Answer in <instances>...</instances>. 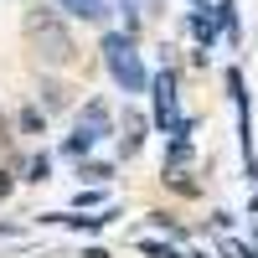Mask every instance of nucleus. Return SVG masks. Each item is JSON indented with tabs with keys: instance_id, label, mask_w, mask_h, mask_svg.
<instances>
[{
	"instance_id": "f257e3e1",
	"label": "nucleus",
	"mask_w": 258,
	"mask_h": 258,
	"mask_svg": "<svg viewBox=\"0 0 258 258\" xmlns=\"http://www.w3.org/2000/svg\"><path fill=\"white\" fill-rule=\"evenodd\" d=\"M21 31H26V47L36 57L41 73H68L78 62V41H73V21L62 16L52 0H31L26 16H21Z\"/></svg>"
},
{
	"instance_id": "f03ea898",
	"label": "nucleus",
	"mask_w": 258,
	"mask_h": 258,
	"mask_svg": "<svg viewBox=\"0 0 258 258\" xmlns=\"http://www.w3.org/2000/svg\"><path fill=\"white\" fill-rule=\"evenodd\" d=\"M98 57H103V73L114 78V88L124 98H145L150 93V68H145V52H140V36H124V31H103L98 36Z\"/></svg>"
},
{
	"instance_id": "7ed1b4c3",
	"label": "nucleus",
	"mask_w": 258,
	"mask_h": 258,
	"mask_svg": "<svg viewBox=\"0 0 258 258\" xmlns=\"http://www.w3.org/2000/svg\"><path fill=\"white\" fill-rule=\"evenodd\" d=\"M150 129H160L165 140L170 135H191V119L181 109V73L170 62L160 73H150Z\"/></svg>"
},
{
	"instance_id": "20e7f679",
	"label": "nucleus",
	"mask_w": 258,
	"mask_h": 258,
	"mask_svg": "<svg viewBox=\"0 0 258 258\" xmlns=\"http://www.w3.org/2000/svg\"><path fill=\"white\" fill-rule=\"evenodd\" d=\"M73 129H78V135H88L93 145H103L109 135H119V124H114V109H109L103 98H83V109H78Z\"/></svg>"
},
{
	"instance_id": "39448f33",
	"label": "nucleus",
	"mask_w": 258,
	"mask_h": 258,
	"mask_svg": "<svg viewBox=\"0 0 258 258\" xmlns=\"http://www.w3.org/2000/svg\"><path fill=\"white\" fill-rule=\"evenodd\" d=\"M52 6L68 16V21H83V26H98V31H109V21H114L109 0H52Z\"/></svg>"
},
{
	"instance_id": "423d86ee",
	"label": "nucleus",
	"mask_w": 258,
	"mask_h": 258,
	"mask_svg": "<svg viewBox=\"0 0 258 258\" xmlns=\"http://www.w3.org/2000/svg\"><path fill=\"white\" fill-rule=\"evenodd\" d=\"M36 103H41V114H68L73 109V88H68V83H62L57 73H41L36 78Z\"/></svg>"
},
{
	"instance_id": "0eeeda50",
	"label": "nucleus",
	"mask_w": 258,
	"mask_h": 258,
	"mask_svg": "<svg viewBox=\"0 0 258 258\" xmlns=\"http://www.w3.org/2000/svg\"><path fill=\"white\" fill-rule=\"evenodd\" d=\"M145 140H150V114L129 109L124 114V135H119V160H135L140 150H145Z\"/></svg>"
},
{
	"instance_id": "6e6552de",
	"label": "nucleus",
	"mask_w": 258,
	"mask_h": 258,
	"mask_svg": "<svg viewBox=\"0 0 258 258\" xmlns=\"http://www.w3.org/2000/svg\"><path fill=\"white\" fill-rule=\"evenodd\" d=\"M47 114H41V103L31 98V103H21V109H16V119H11V129H16V135L21 140H36V135H47Z\"/></svg>"
},
{
	"instance_id": "1a4fd4ad",
	"label": "nucleus",
	"mask_w": 258,
	"mask_h": 258,
	"mask_svg": "<svg viewBox=\"0 0 258 258\" xmlns=\"http://www.w3.org/2000/svg\"><path fill=\"white\" fill-rule=\"evenodd\" d=\"M176 170H191V135H170V140H165V165H160V176H176Z\"/></svg>"
},
{
	"instance_id": "9d476101",
	"label": "nucleus",
	"mask_w": 258,
	"mask_h": 258,
	"mask_svg": "<svg viewBox=\"0 0 258 258\" xmlns=\"http://www.w3.org/2000/svg\"><path fill=\"white\" fill-rule=\"evenodd\" d=\"M186 26H191V36H197L207 52L222 41V31H217V16H212V11H191V16H186Z\"/></svg>"
},
{
	"instance_id": "9b49d317",
	"label": "nucleus",
	"mask_w": 258,
	"mask_h": 258,
	"mask_svg": "<svg viewBox=\"0 0 258 258\" xmlns=\"http://www.w3.org/2000/svg\"><path fill=\"white\" fill-rule=\"evenodd\" d=\"M114 170H119L114 160H93V155H88V160H78V181H83V186H109Z\"/></svg>"
},
{
	"instance_id": "f8f14e48",
	"label": "nucleus",
	"mask_w": 258,
	"mask_h": 258,
	"mask_svg": "<svg viewBox=\"0 0 258 258\" xmlns=\"http://www.w3.org/2000/svg\"><path fill=\"white\" fill-rule=\"evenodd\" d=\"M16 181H31V186H47L52 181V155H47V150H36V155L26 160V165H21V176Z\"/></svg>"
},
{
	"instance_id": "ddd939ff",
	"label": "nucleus",
	"mask_w": 258,
	"mask_h": 258,
	"mask_svg": "<svg viewBox=\"0 0 258 258\" xmlns=\"http://www.w3.org/2000/svg\"><path fill=\"white\" fill-rule=\"evenodd\" d=\"M212 16H217V31L232 41L238 36V6H232V0H217V6H212Z\"/></svg>"
},
{
	"instance_id": "4468645a",
	"label": "nucleus",
	"mask_w": 258,
	"mask_h": 258,
	"mask_svg": "<svg viewBox=\"0 0 258 258\" xmlns=\"http://www.w3.org/2000/svg\"><path fill=\"white\" fill-rule=\"evenodd\" d=\"M155 227H160V232H170V238H186V227H181L176 217H165V212H160V217H155Z\"/></svg>"
},
{
	"instance_id": "2eb2a0df",
	"label": "nucleus",
	"mask_w": 258,
	"mask_h": 258,
	"mask_svg": "<svg viewBox=\"0 0 258 258\" xmlns=\"http://www.w3.org/2000/svg\"><path fill=\"white\" fill-rule=\"evenodd\" d=\"M73 207H78V212H83V207H103V191H78Z\"/></svg>"
},
{
	"instance_id": "dca6fc26",
	"label": "nucleus",
	"mask_w": 258,
	"mask_h": 258,
	"mask_svg": "<svg viewBox=\"0 0 258 258\" xmlns=\"http://www.w3.org/2000/svg\"><path fill=\"white\" fill-rule=\"evenodd\" d=\"M11 191H16V176H11V170H6V165H0V202H6V197H11Z\"/></svg>"
},
{
	"instance_id": "f3484780",
	"label": "nucleus",
	"mask_w": 258,
	"mask_h": 258,
	"mask_svg": "<svg viewBox=\"0 0 258 258\" xmlns=\"http://www.w3.org/2000/svg\"><path fill=\"white\" fill-rule=\"evenodd\" d=\"M16 232H21L16 222H0V238H16Z\"/></svg>"
},
{
	"instance_id": "a211bd4d",
	"label": "nucleus",
	"mask_w": 258,
	"mask_h": 258,
	"mask_svg": "<svg viewBox=\"0 0 258 258\" xmlns=\"http://www.w3.org/2000/svg\"><path fill=\"white\" fill-rule=\"evenodd\" d=\"M11 140V124H6V114H0V145H6Z\"/></svg>"
},
{
	"instance_id": "6ab92c4d",
	"label": "nucleus",
	"mask_w": 258,
	"mask_h": 258,
	"mask_svg": "<svg viewBox=\"0 0 258 258\" xmlns=\"http://www.w3.org/2000/svg\"><path fill=\"white\" fill-rule=\"evenodd\" d=\"M191 6H197V11H212V0H191Z\"/></svg>"
}]
</instances>
